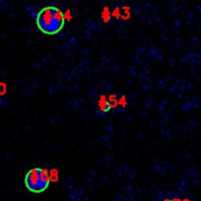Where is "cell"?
Returning a JSON list of instances; mask_svg holds the SVG:
<instances>
[{
  "label": "cell",
  "instance_id": "obj_1",
  "mask_svg": "<svg viewBox=\"0 0 201 201\" xmlns=\"http://www.w3.org/2000/svg\"><path fill=\"white\" fill-rule=\"evenodd\" d=\"M66 22L64 13L56 7L48 6L43 8L36 15L37 29L44 35L54 36L62 31Z\"/></svg>",
  "mask_w": 201,
  "mask_h": 201
},
{
  "label": "cell",
  "instance_id": "obj_2",
  "mask_svg": "<svg viewBox=\"0 0 201 201\" xmlns=\"http://www.w3.org/2000/svg\"><path fill=\"white\" fill-rule=\"evenodd\" d=\"M51 178L49 171L43 168H33L25 175V186L33 193H41L48 188Z\"/></svg>",
  "mask_w": 201,
  "mask_h": 201
},
{
  "label": "cell",
  "instance_id": "obj_3",
  "mask_svg": "<svg viewBox=\"0 0 201 201\" xmlns=\"http://www.w3.org/2000/svg\"><path fill=\"white\" fill-rule=\"evenodd\" d=\"M103 17L104 21H108V19H110V11H108V8H104V11H103Z\"/></svg>",
  "mask_w": 201,
  "mask_h": 201
},
{
  "label": "cell",
  "instance_id": "obj_4",
  "mask_svg": "<svg viewBox=\"0 0 201 201\" xmlns=\"http://www.w3.org/2000/svg\"><path fill=\"white\" fill-rule=\"evenodd\" d=\"M164 201H175V200H173V199H166Z\"/></svg>",
  "mask_w": 201,
  "mask_h": 201
}]
</instances>
